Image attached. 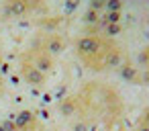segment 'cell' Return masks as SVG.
<instances>
[{"label": "cell", "instance_id": "5bb4252c", "mask_svg": "<svg viewBox=\"0 0 149 131\" xmlns=\"http://www.w3.org/2000/svg\"><path fill=\"white\" fill-rule=\"evenodd\" d=\"M137 131H149V125H141V127H139Z\"/></svg>", "mask_w": 149, "mask_h": 131}, {"label": "cell", "instance_id": "30bf717a", "mask_svg": "<svg viewBox=\"0 0 149 131\" xmlns=\"http://www.w3.org/2000/svg\"><path fill=\"white\" fill-rule=\"evenodd\" d=\"M106 23H118L120 21V11H114V13H106Z\"/></svg>", "mask_w": 149, "mask_h": 131}, {"label": "cell", "instance_id": "6da1fadb", "mask_svg": "<svg viewBox=\"0 0 149 131\" xmlns=\"http://www.w3.org/2000/svg\"><path fill=\"white\" fill-rule=\"evenodd\" d=\"M31 64H33V66L39 70V72H43L45 76H47V74L53 70V66H55L53 55H49V53H47L43 47H41V49H37V51L33 53V62H31Z\"/></svg>", "mask_w": 149, "mask_h": 131}, {"label": "cell", "instance_id": "52a82bcc", "mask_svg": "<svg viewBox=\"0 0 149 131\" xmlns=\"http://www.w3.org/2000/svg\"><path fill=\"white\" fill-rule=\"evenodd\" d=\"M74 111H76V100H74V98H68V100L61 102V113H63L65 117L74 115Z\"/></svg>", "mask_w": 149, "mask_h": 131}, {"label": "cell", "instance_id": "9c48e42d", "mask_svg": "<svg viewBox=\"0 0 149 131\" xmlns=\"http://www.w3.org/2000/svg\"><path fill=\"white\" fill-rule=\"evenodd\" d=\"M106 11L108 13H114V11H120V6H123V0H106Z\"/></svg>", "mask_w": 149, "mask_h": 131}, {"label": "cell", "instance_id": "7c38bea8", "mask_svg": "<svg viewBox=\"0 0 149 131\" xmlns=\"http://www.w3.org/2000/svg\"><path fill=\"white\" fill-rule=\"evenodd\" d=\"M104 4H106V0H94V2H92V8H96V11H98V8H100V6H104Z\"/></svg>", "mask_w": 149, "mask_h": 131}, {"label": "cell", "instance_id": "4fadbf2b", "mask_svg": "<svg viewBox=\"0 0 149 131\" xmlns=\"http://www.w3.org/2000/svg\"><path fill=\"white\" fill-rule=\"evenodd\" d=\"M141 121H143V125H149V109L143 113V119H141Z\"/></svg>", "mask_w": 149, "mask_h": 131}, {"label": "cell", "instance_id": "8992f818", "mask_svg": "<svg viewBox=\"0 0 149 131\" xmlns=\"http://www.w3.org/2000/svg\"><path fill=\"white\" fill-rule=\"evenodd\" d=\"M35 121V117H33V113L31 111H23V113H19V117H17V129H25L29 123H33Z\"/></svg>", "mask_w": 149, "mask_h": 131}, {"label": "cell", "instance_id": "5b68a950", "mask_svg": "<svg viewBox=\"0 0 149 131\" xmlns=\"http://www.w3.org/2000/svg\"><path fill=\"white\" fill-rule=\"evenodd\" d=\"M27 11H29V6H27L25 0H8V13H10L13 17H21V15H25Z\"/></svg>", "mask_w": 149, "mask_h": 131}, {"label": "cell", "instance_id": "3957f363", "mask_svg": "<svg viewBox=\"0 0 149 131\" xmlns=\"http://www.w3.org/2000/svg\"><path fill=\"white\" fill-rule=\"evenodd\" d=\"M63 47H65L63 39H61L59 35H55V33L47 35V39H45V45H43V49H45L49 55H59V53L63 51Z\"/></svg>", "mask_w": 149, "mask_h": 131}, {"label": "cell", "instance_id": "ba28073f", "mask_svg": "<svg viewBox=\"0 0 149 131\" xmlns=\"http://www.w3.org/2000/svg\"><path fill=\"white\" fill-rule=\"evenodd\" d=\"M104 31H106V35L114 37V35L120 33V25H118V23H106V25H104Z\"/></svg>", "mask_w": 149, "mask_h": 131}, {"label": "cell", "instance_id": "7a4b0ae2", "mask_svg": "<svg viewBox=\"0 0 149 131\" xmlns=\"http://www.w3.org/2000/svg\"><path fill=\"white\" fill-rule=\"evenodd\" d=\"M21 70H23V78H25L29 84H33V86H41V84H45V80H47V76H45L43 72H39L31 62H25Z\"/></svg>", "mask_w": 149, "mask_h": 131}, {"label": "cell", "instance_id": "8fae6325", "mask_svg": "<svg viewBox=\"0 0 149 131\" xmlns=\"http://www.w3.org/2000/svg\"><path fill=\"white\" fill-rule=\"evenodd\" d=\"M96 21H100L98 19V11L96 8H90L88 15H86V23H96Z\"/></svg>", "mask_w": 149, "mask_h": 131}, {"label": "cell", "instance_id": "277c9868", "mask_svg": "<svg viewBox=\"0 0 149 131\" xmlns=\"http://www.w3.org/2000/svg\"><path fill=\"white\" fill-rule=\"evenodd\" d=\"M118 74H120V78L127 80V82H139V80H141L139 70H137L133 64H129V62H123V64L118 66Z\"/></svg>", "mask_w": 149, "mask_h": 131}]
</instances>
